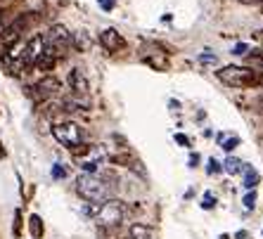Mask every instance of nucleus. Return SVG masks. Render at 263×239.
Segmentation results:
<instances>
[{"mask_svg": "<svg viewBox=\"0 0 263 239\" xmlns=\"http://www.w3.org/2000/svg\"><path fill=\"white\" fill-rule=\"evenodd\" d=\"M76 194L88 204H102L109 199V185H104L98 173H81L76 178Z\"/></svg>", "mask_w": 263, "mask_h": 239, "instance_id": "2", "label": "nucleus"}, {"mask_svg": "<svg viewBox=\"0 0 263 239\" xmlns=\"http://www.w3.org/2000/svg\"><path fill=\"white\" fill-rule=\"evenodd\" d=\"M209 175H218V173H223V164H218L216 159H209V168H206Z\"/></svg>", "mask_w": 263, "mask_h": 239, "instance_id": "22", "label": "nucleus"}, {"mask_svg": "<svg viewBox=\"0 0 263 239\" xmlns=\"http://www.w3.org/2000/svg\"><path fill=\"white\" fill-rule=\"evenodd\" d=\"M29 232H31V237L33 239H41L45 234V227H43V218L41 215H31L29 218Z\"/></svg>", "mask_w": 263, "mask_h": 239, "instance_id": "16", "label": "nucleus"}, {"mask_svg": "<svg viewBox=\"0 0 263 239\" xmlns=\"http://www.w3.org/2000/svg\"><path fill=\"white\" fill-rule=\"evenodd\" d=\"M71 48L76 50V52H90L92 50V38L88 31H76V33H71Z\"/></svg>", "mask_w": 263, "mask_h": 239, "instance_id": "12", "label": "nucleus"}, {"mask_svg": "<svg viewBox=\"0 0 263 239\" xmlns=\"http://www.w3.org/2000/svg\"><path fill=\"white\" fill-rule=\"evenodd\" d=\"M55 64H57V55H55V52H50V50L45 48L43 55L38 57V62L33 64V67H36L38 71H45V74H48V71H52V69H55Z\"/></svg>", "mask_w": 263, "mask_h": 239, "instance_id": "13", "label": "nucleus"}, {"mask_svg": "<svg viewBox=\"0 0 263 239\" xmlns=\"http://www.w3.org/2000/svg\"><path fill=\"white\" fill-rule=\"evenodd\" d=\"M254 206H256V190H251L245 196V209H254Z\"/></svg>", "mask_w": 263, "mask_h": 239, "instance_id": "24", "label": "nucleus"}, {"mask_svg": "<svg viewBox=\"0 0 263 239\" xmlns=\"http://www.w3.org/2000/svg\"><path fill=\"white\" fill-rule=\"evenodd\" d=\"M104 159H107V154H104V149L100 147V145H88L86 154L79 159V164L86 173H98Z\"/></svg>", "mask_w": 263, "mask_h": 239, "instance_id": "8", "label": "nucleus"}, {"mask_svg": "<svg viewBox=\"0 0 263 239\" xmlns=\"http://www.w3.org/2000/svg\"><path fill=\"white\" fill-rule=\"evenodd\" d=\"M176 142L178 145H183V147H190V137L183 133H176Z\"/></svg>", "mask_w": 263, "mask_h": 239, "instance_id": "29", "label": "nucleus"}, {"mask_svg": "<svg viewBox=\"0 0 263 239\" xmlns=\"http://www.w3.org/2000/svg\"><path fill=\"white\" fill-rule=\"evenodd\" d=\"M52 135H55V140L60 142V145H64L69 152H71L73 147H79V145L86 142V133H83V128L73 121L55 123V126H52Z\"/></svg>", "mask_w": 263, "mask_h": 239, "instance_id": "4", "label": "nucleus"}, {"mask_svg": "<svg viewBox=\"0 0 263 239\" xmlns=\"http://www.w3.org/2000/svg\"><path fill=\"white\" fill-rule=\"evenodd\" d=\"M247 50H249V45L247 43H237L233 48V55H247Z\"/></svg>", "mask_w": 263, "mask_h": 239, "instance_id": "30", "label": "nucleus"}, {"mask_svg": "<svg viewBox=\"0 0 263 239\" xmlns=\"http://www.w3.org/2000/svg\"><path fill=\"white\" fill-rule=\"evenodd\" d=\"M159 50H161V45L147 43L140 52V59L145 62L147 67L157 69V71H168V67H171L168 64V52H159Z\"/></svg>", "mask_w": 263, "mask_h": 239, "instance_id": "7", "label": "nucleus"}, {"mask_svg": "<svg viewBox=\"0 0 263 239\" xmlns=\"http://www.w3.org/2000/svg\"><path fill=\"white\" fill-rule=\"evenodd\" d=\"M100 239H121V227H98Z\"/></svg>", "mask_w": 263, "mask_h": 239, "instance_id": "18", "label": "nucleus"}, {"mask_svg": "<svg viewBox=\"0 0 263 239\" xmlns=\"http://www.w3.org/2000/svg\"><path fill=\"white\" fill-rule=\"evenodd\" d=\"M95 221L98 227H121V223L126 221V204L121 199H107L100 204Z\"/></svg>", "mask_w": 263, "mask_h": 239, "instance_id": "3", "label": "nucleus"}, {"mask_svg": "<svg viewBox=\"0 0 263 239\" xmlns=\"http://www.w3.org/2000/svg\"><path fill=\"white\" fill-rule=\"evenodd\" d=\"M100 45H102L107 52H119V50L126 48V41H123V36L119 33L117 29H102L100 31Z\"/></svg>", "mask_w": 263, "mask_h": 239, "instance_id": "10", "label": "nucleus"}, {"mask_svg": "<svg viewBox=\"0 0 263 239\" xmlns=\"http://www.w3.org/2000/svg\"><path fill=\"white\" fill-rule=\"evenodd\" d=\"M128 237L130 239H154V230L145 223H133L128 230Z\"/></svg>", "mask_w": 263, "mask_h": 239, "instance_id": "14", "label": "nucleus"}, {"mask_svg": "<svg viewBox=\"0 0 263 239\" xmlns=\"http://www.w3.org/2000/svg\"><path fill=\"white\" fill-rule=\"evenodd\" d=\"M197 164H199V154H190V168H195Z\"/></svg>", "mask_w": 263, "mask_h": 239, "instance_id": "31", "label": "nucleus"}, {"mask_svg": "<svg viewBox=\"0 0 263 239\" xmlns=\"http://www.w3.org/2000/svg\"><path fill=\"white\" fill-rule=\"evenodd\" d=\"M249 62H254V64H258V67L263 69V48L261 50H254V52H251V57H249Z\"/></svg>", "mask_w": 263, "mask_h": 239, "instance_id": "25", "label": "nucleus"}, {"mask_svg": "<svg viewBox=\"0 0 263 239\" xmlns=\"http://www.w3.org/2000/svg\"><path fill=\"white\" fill-rule=\"evenodd\" d=\"M43 38H45V48H48L50 52H55L57 59L67 55L69 45H71V33L67 31V26H62V24L50 26V31Z\"/></svg>", "mask_w": 263, "mask_h": 239, "instance_id": "5", "label": "nucleus"}, {"mask_svg": "<svg viewBox=\"0 0 263 239\" xmlns=\"http://www.w3.org/2000/svg\"><path fill=\"white\" fill-rule=\"evenodd\" d=\"M202 209H204V211L216 209V196L211 194V192H206V194H204V199H202Z\"/></svg>", "mask_w": 263, "mask_h": 239, "instance_id": "21", "label": "nucleus"}, {"mask_svg": "<svg viewBox=\"0 0 263 239\" xmlns=\"http://www.w3.org/2000/svg\"><path fill=\"white\" fill-rule=\"evenodd\" d=\"M43 50H45V38L41 36V33L31 36L29 41H26V45H24V55H22L24 67H33V64L38 62V57L43 55Z\"/></svg>", "mask_w": 263, "mask_h": 239, "instance_id": "9", "label": "nucleus"}, {"mask_svg": "<svg viewBox=\"0 0 263 239\" xmlns=\"http://www.w3.org/2000/svg\"><path fill=\"white\" fill-rule=\"evenodd\" d=\"M67 83H69V88H71L73 95H88V90H90V83H88L86 74H83L79 67H73L71 71H69Z\"/></svg>", "mask_w": 263, "mask_h": 239, "instance_id": "11", "label": "nucleus"}, {"mask_svg": "<svg viewBox=\"0 0 263 239\" xmlns=\"http://www.w3.org/2000/svg\"><path fill=\"white\" fill-rule=\"evenodd\" d=\"M98 211H100V204H86V206H83V213L90 215V218H95Z\"/></svg>", "mask_w": 263, "mask_h": 239, "instance_id": "26", "label": "nucleus"}, {"mask_svg": "<svg viewBox=\"0 0 263 239\" xmlns=\"http://www.w3.org/2000/svg\"><path fill=\"white\" fill-rule=\"evenodd\" d=\"M239 142H242V140H239L237 135H233V137H228V140H226V137H223V140H220V147L226 149V152H233V149L237 147Z\"/></svg>", "mask_w": 263, "mask_h": 239, "instance_id": "19", "label": "nucleus"}, {"mask_svg": "<svg viewBox=\"0 0 263 239\" xmlns=\"http://www.w3.org/2000/svg\"><path fill=\"white\" fill-rule=\"evenodd\" d=\"M235 237H237V239H247V237H249V234H247V232H245V230H239V232H237V234H235Z\"/></svg>", "mask_w": 263, "mask_h": 239, "instance_id": "33", "label": "nucleus"}, {"mask_svg": "<svg viewBox=\"0 0 263 239\" xmlns=\"http://www.w3.org/2000/svg\"><path fill=\"white\" fill-rule=\"evenodd\" d=\"M12 234L14 237H22V209L14 211V225H12Z\"/></svg>", "mask_w": 263, "mask_h": 239, "instance_id": "20", "label": "nucleus"}, {"mask_svg": "<svg viewBox=\"0 0 263 239\" xmlns=\"http://www.w3.org/2000/svg\"><path fill=\"white\" fill-rule=\"evenodd\" d=\"M242 173H245V187L247 190H256V185L261 183V173H258L254 166H249V164L242 166Z\"/></svg>", "mask_w": 263, "mask_h": 239, "instance_id": "15", "label": "nucleus"}, {"mask_svg": "<svg viewBox=\"0 0 263 239\" xmlns=\"http://www.w3.org/2000/svg\"><path fill=\"white\" fill-rule=\"evenodd\" d=\"M52 178H55V180H64V178H67V168H64L62 164H55V166H52Z\"/></svg>", "mask_w": 263, "mask_h": 239, "instance_id": "23", "label": "nucleus"}, {"mask_svg": "<svg viewBox=\"0 0 263 239\" xmlns=\"http://www.w3.org/2000/svg\"><path fill=\"white\" fill-rule=\"evenodd\" d=\"M197 59L202 62V64H216V62H218V57L211 55V52H204V55H199Z\"/></svg>", "mask_w": 263, "mask_h": 239, "instance_id": "27", "label": "nucleus"}, {"mask_svg": "<svg viewBox=\"0 0 263 239\" xmlns=\"http://www.w3.org/2000/svg\"><path fill=\"white\" fill-rule=\"evenodd\" d=\"M242 3H247V5H263V0H242Z\"/></svg>", "mask_w": 263, "mask_h": 239, "instance_id": "32", "label": "nucleus"}, {"mask_svg": "<svg viewBox=\"0 0 263 239\" xmlns=\"http://www.w3.org/2000/svg\"><path fill=\"white\" fill-rule=\"evenodd\" d=\"M261 10H263V5H261Z\"/></svg>", "mask_w": 263, "mask_h": 239, "instance_id": "35", "label": "nucleus"}, {"mask_svg": "<svg viewBox=\"0 0 263 239\" xmlns=\"http://www.w3.org/2000/svg\"><path fill=\"white\" fill-rule=\"evenodd\" d=\"M216 78L228 88H251L263 83V74H258V71H254L249 67H235V64L218 69Z\"/></svg>", "mask_w": 263, "mask_h": 239, "instance_id": "1", "label": "nucleus"}, {"mask_svg": "<svg viewBox=\"0 0 263 239\" xmlns=\"http://www.w3.org/2000/svg\"><path fill=\"white\" fill-rule=\"evenodd\" d=\"M220 239H230V237H228V234H220Z\"/></svg>", "mask_w": 263, "mask_h": 239, "instance_id": "34", "label": "nucleus"}, {"mask_svg": "<svg viewBox=\"0 0 263 239\" xmlns=\"http://www.w3.org/2000/svg\"><path fill=\"white\" fill-rule=\"evenodd\" d=\"M26 90H29V97L33 99V102H45V99L55 97L57 92L62 90V83H60V78H55V76H43L36 86L26 88Z\"/></svg>", "mask_w": 263, "mask_h": 239, "instance_id": "6", "label": "nucleus"}, {"mask_svg": "<svg viewBox=\"0 0 263 239\" xmlns=\"http://www.w3.org/2000/svg\"><path fill=\"white\" fill-rule=\"evenodd\" d=\"M98 5L102 7L104 12H111V10L117 7V0H98Z\"/></svg>", "mask_w": 263, "mask_h": 239, "instance_id": "28", "label": "nucleus"}, {"mask_svg": "<svg viewBox=\"0 0 263 239\" xmlns=\"http://www.w3.org/2000/svg\"><path fill=\"white\" fill-rule=\"evenodd\" d=\"M242 161L239 159H235V156H228L226 159V164H223V171L226 173H230V175H239V173H242Z\"/></svg>", "mask_w": 263, "mask_h": 239, "instance_id": "17", "label": "nucleus"}]
</instances>
